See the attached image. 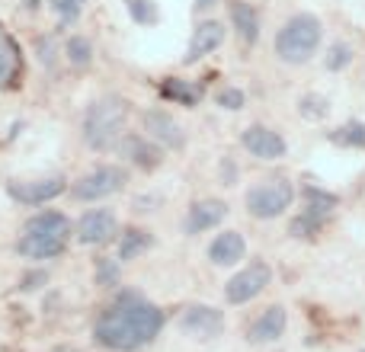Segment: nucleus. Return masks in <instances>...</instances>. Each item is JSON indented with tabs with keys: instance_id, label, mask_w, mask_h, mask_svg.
<instances>
[{
	"instance_id": "4468645a",
	"label": "nucleus",
	"mask_w": 365,
	"mask_h": 352,
	"mask_svg": "<svg viewBox=\"0 0 365 352\" xmlns=\"http://www.w3.org/2000/svg\"><path fill=\"white\" fill-rule=\"evenodd\" d=\"M122 151H125V157L132 160L135 167H141V170H158L160 160H164L160 145L154 138H148V135H125V138H122Z\"/></svg>"
},
{
	"instance_id": "1a4fd4ad",
	"label": "nucleus",
	"mask_w": 365,
	"mask_h": 352,
	"mask_svg": "<svg viewBox=\"0 0 365 352\" xmlns=\"http://www.w3.org/2000/svg\"><path fill=\"white\" fill-rule=\"evenodd\" d=\"M240 145L259 160H282L289 154V145L285 138L276 132V128H266V125H250L240 132Z\"/></svg>"
},
{
	"instance_id": "aec40b11",
	"label": "nucleus",
	"mask_w": 365,
	"mask_h": 352,
	"mask_svg": "<svg viewBox=\"0 0 365 352\" xmlns=\"http://www.w3.org/2000/svg\"><path fill=\"white\" fill-rule=\"evenodd\" d=\"M154 247V237L151 231H145V227H125L122 231V240H119V259L125 263V259H135L141 257V253H148Z\"/></svg>"
},
{
	"instance_id": "a878e982",
	"label": "nucleus",
	"mask_w": 365,
	"mask_h": 352,
	"mask_svg": "<svg viewBox=\"0 0 365 352\" xmlns=\"http://www.w3.org/2000/svg\"><path fill=\"white\" fill-rule=\"evenodd\" d=\"M298 109H302L304 119H324V115L330 113V103L324 100V96H317V93H308V96H302Z\"/></svg>"
},
{
	"instance_id": "c85d7f7f",
	"label": "nucleus",
	"mask_w": 365,
	"mask_h": 352,
	"mask_svg": "<svg viewBox=\"0 0 365 352\" xmlns=\"http://www.w3.org/2000/svg\"><path fill=\"white\" fill-rule=\"evenodd\" d=\"M349 61H353V48H349L346 42H336L334 48L327 51V61L324 64H327V71H343Z\"/></svg>"
},
{
	"instance_id": "72a5a7b5",
	"label": "nucleus",
	"mask_w": 365,
	"mask_h": 352,
	"mask_svg": "<svg viewBox=\"0 0 365 352\" xmlns=\"http://www.w3.org/2000/svg\"><path fill=\"white\" fill-rule=\"evenodd\" d=\"M45 279H48L45 272H29V276L19 282V289H23V291H36L38 285H45Z\"/></svg>"
},
{
	"instance_id": "4be33fe9",
	"label": "nucleus",
	"mask_w": 365,
	"mask_h": 352,
	"mask_svg": "<svg viewBox=\"0 0 365 352\" xmlns=\"http://www.w3.org/2000/svg\"><path fill=\"white\" fill-rule=\"evenodd\" d=\"M160 93H164L167 100H177L180 106H195V103L202 100V90L189 87V83H182V81H164L160 83Z\"/></svg>"
},
{
	"instance_id": "dca6fc26",
	"label": "nucleus",
	"mask_w": 365,
	"mask_h": 352,
	"mask_svg": "<svg viewBox=\"0 0 365 352\" xmlns=\"http://www.w3.org/2000/svg\"><path fill=\"white\" fill-rule=\"evenodd\" d=\"M285 323H289L285 308H282V304H272V308H266L263 314L250 323L247 340H250V343H272V340H279V336L285 333Z\"/></svg>"
},
{
	"instance_id": "473e14b6",
	"label": "nucleus",
	"mask_w": 365,
	"mask_h": 352,
	"mask_svg": "<svg viewBox=\"0 0 365 352\" xmlns=\"http://www.w3.org/2000/svg\"><path fill=\"white\" fill-rule=\"evenodd\" d=\"M38 61L45 64V68H51L55 64V38H38Z\"/></svg>"
},
{
	"instance_id": "f03ea898",
	"label": "nucleus",
	"mask_w": 365,
	"mask_h": 352,
	"mask_svg": "<svg viewBox=\"0 0 365 352\" xmlns=\"http://www.w3.org/2000/svg\"><path fill=\"white\" fill-rule=\"evenodd\" d=\"M125 119L128 106L122 96H100L90 103L87 115H83V141L93 151H113L122 138H125Z\"/></svg>"
},
{
	"instance_id": "2eb2a0df",
	"label": "nucleus",
	"mask_w": 365,
	"mask_h": 352,
	"mask_svg": "<svg viewBox=\"0 0 365 352\" xmlns=\"http://www.w3.org/2000/svg\"><path fill=\"white\" fill-rule=\"evenodd\" d=\"M227 214V205L221 199H202V202H192L186 214V234H202V231H212L225 221Z\"/></svg>"
},
{
	"instance_id": "5701e85b",
	"label": "nucleus",
	"mask_w": 365,
	"mask_h": 352,
	"mask_svg": "<svg viewBox=\"0 0 365 352\" xmlns=\"http://www.w3.org/2000/svg\"><path fill=\"white\" fill-rule=\"evenodd\" d=\"M64 55H68L71 68H87V64L93 61V45L83 36H71L68 45H64Z\"/></svg>"
},
{
	"instance_id": "7ed1b4c3",
	"label": "nucleus",
	"mask_w": 365,
	"mask_h": 352,
	"mask_svg": "<svg viewBox=\"0 0 365 352\" xmlns=\"http://www.w3.org/2000/svg\"><path fill=\"white\" fill-rule=\"evenodd\" d=\"M321 19L311 16V13H295L289 23L279 29L276 36V55L282 58L285 64H304L311 61V55L321 45Z\"/></svg>"
},
{
	"instance_id": "a211bd4d",
	"label": "nucleus",
	"mask_w": 365,
	"mask_h": 352,
	"mask_svg": "<svg viewBox=\"0 0 365 352\" xmlns=\"http://www.w3.org/2000/svg\"><path fill=\"white\" fill-rule=\"evenodd\" d=\"M231 23L237 29L240 42L253 45L259 38V13L250 4H244V0H231Z\"/></svg>"
},
{
	"instance_id": "6e6552de",
	"label": "nucleus",
	"mask_w": 365,
	"mask_h": 352,
	"mask_svg": "<svg viewBox=\"0 0 365 352\" xmlns=\"http://www.w3.org/2000/svg\"><path fill=\"white\" fill-rule=\"evenodd\" d=\"M225 311L212 308V304H192V308H186L180 327L182 333L195 336V340H215L218 333H225Z\"/></svg>"
},
{
	"instance_id": "9b49d317",
	"label": "nucleus",
	"mask_w": 365,
	"mask_h": 352,
	"mask_svg": "<svg viewBox=\"0 0 365 352\" xmlns=\"http://www.w3.org/2000/svg\"><path fill=\"white\" fill-rule=\"evenodd\" d=\"M141 125H145L148 138H154L160 147H182L186 145V132L173 115L160 113V109H151V113L141 115Z\"/></svg>"
},
{
	"instance_id": "2f4dec72",
	"label": "nucleus",
	"mask_w": 365,
	"mask_h": 352,
	"mask_svg": "<svg viewBox=\"0 0 365 352\" xmlns=\"http://www.w3.org/2000/svg\"><path fill=\"white\" fill-rule=\"evenodd\" d=\"M115 276H119V263H115V259H100V263H96V282L115 285Z\"/></svg>"
},
{
	"instance_id": "412c9836",
	"label": "nucleus",
	"mask_w": 365,
	"mask_h": 352,
	"mask_svg": "<svg viewBox=\"0 0 365 352\" xmlns=\"http://www.w3.org/2000/svg\"><path fill=\"white\" fill-rule=\"evenodd\" d=\"M16 71H19V48H16V42L0 29V87H6V83L16 77Z\"/></svg>"
},
{
	"instance_id": "c9c22d12",
	"label": "nucleus",
	"mask_w": 365,
	"mask_h": 352,
	"mask_svg": "<svg viewBox=\"0 0 365 352\" xmlns=\"http://www.w3.org/2000/svg\"><path fill=\"white\" fill-rule=\"evenodd\" d=\"M51 352H77V349H71V346H61V349H51Z\"/></svg>"
},
{
	"instance_id": "c756f323",
	"label": "nucleus",
	"mask_w": 365,
	"mask_h": 352,
	"mask_svg": "<svg viewBox=\"0 0 365 352\" xmlns=\"http://www.w3.org/2000/svg\"><path fill=\"white\" fill-rule=\"evenodd\" d=\"M317 224H321V218H317V214H311V212H304L302 218L292 221V234H295V237H311V234L317 231Z\"/></svg>"
},
{
	"instance_id": "0eeeda50",
	"label": "nucleus",
	"mask_w": 365,
	"mask_h": 352,
	"mask_svg": "<svg viewBox=\"0 0 365 352\" xmlns=\"http://www.w3.org/2000/svg\"><path fill=\"white\" fill-rule=\"evenodd\" d=\"M68 189V182L61 180V176H42V180H13L6 182V192L13 195L16 202H23V205H45V202L58 199V195Z\"/></svg>"
},
{
	"instance_id": "9d476101",
	"label": "nucleus",
	"mask_w": 365,
	"mask_h": 352,
	"mask_svg": "<svg viewBox=\"0 0 365 352\" xmlns=\"http://www.w3.org/2000/svg\"><path fill=\"white\" fill-rule=\"evenodd\" d=\"M119 231V221H115L113 208H90L81 221H77V240L87 247L96 244H109Z\"/></svg>"
},
{
	"instance_id": "cd10ccee",
	"label": "nucleus",
	"mask_w": 365,
	"mask_h": 352,
	"mask_svg": "<svg viewBox=\"0 0 365 352\" xmlns=\"http://www.w3.org/2000/svg\"><path fill=\"white\" fill-rule=\"evenodd\" d=\"M48 6L58 13V23L61 26H71L81 16V0H48Z\"/></svg>"
},
{
	"instance_id": "f257e3e1",
	"label": "nucleus",
	"mask_w": 365,
	"mask_h": 352,
	"mask_svg": "<svg viewBox=\"0 0 365 352\" xmlns=\"http://www.w3.org/2000/svg\"><path fill=\"white\" fill-rule=\"evenodd\" d=\"M164 330L160 308L141 301L138 295H122L119 304L106 308L93 327L96 343H103L113 352H135L154 340Z\"/></svg>"
},
{
	"instance_id": "423d86ee",
	"label": "nucleus",
	"mask_w": 365,
	"mask_h": 352,
	"mask_svg": "<svg viewBox=\"0 0 365 352\" xmlns=\"http://www.w3.org/2000/svg\"><path fill=\"white\" fill-rule=\"evenodd\" d=\"M269 282H272V269L263 263V259H253L247 269H240L237 276L225 285V298L231 304H247L257 295H263Z\"/></svg>"
},
{
	"instance_id": "6ab92c4d",
	"label": "nucleus",
	"mask_w": 365,
	"mask_h": 352,
	"mask_svg": "<svg viewBox=\"0 0 365 352\" xmlns=\"http://www.w3.org/2000/svg\"><path fill=\"white\" fill-rule=\"evenodd\" d=\"M23 231H32V234H55V237H71V221L64 218L61 212H51V208H45V212L32 214V218L26 221Z\"/></svg>"
},
{
	"instance_id": "ddd939ff",
	"label": "nucleus",
	"mask_w": 365,
	"mask_h": 352,
	"mask_svg": "<svg viewBox=\"0 0 365 352\" xmlns=\"http://www.w3.org/2000/svg\"><path fill=\"white\" fill-rule=\"evenodd\" d=\"M64 247H68V237H55V234H32L23 231V237L16 240V253L26 259H51L61 257Z\"/></svg>"
},
{
	"instance_id": "b1692460",
	"label": "nucleus",
	"mask_w": 365,
	"mask_h": 352,
	"mask_svg": "<svg viewBox=\"0 0 365 352\" xmlns=\"http://www.w3.org/2000/svg\"><path fill=\"white\" fill-rule=\"evenodd\" d=\"M125 6H128V16H132L138 26H154L160 19L154 0H125Z\"/></svg>"
},
{
	"instance_id": "39448f33",
	"label": "nucleus",
	"mask_w": 365,
	"mask_h": 352,
	"mask_svg": "<svg viewBox=\"0 0 365 352\" xmlns=\"http://www.w3.org/2000/svg\"><path fill=\"white\" fill-rule=\"evenodd\" d=\"M125 182H128V173L122 167H96V170L83 173L81 180L71 182V195L77 202H100L106 195L122 192Z\"/></svg>"
},
{
	"instance_id": "e433bc0d",
	"label": "nucleus",
	"mask_w": 365,
	"mask_h": 352,
	"mask_svg": "<svg viewBox=\"0 0 365 352\" xmlns=\"http://www.w3.org/2000/svg\"><path fill=\"white\" fill-rule=\"evenodd\" d=\"M81 4H83V0H81Z\"/></svg>"
},
{
	"instance_id": "f3484780",
	"label": "nucleus",
	"mask_w": 365,
	"mask_h": 352,
	"mask_svg": "<svg viewBox=\"0 0 365 352\" xmlns=\"http://www.w3.org/2000/svg\"><path fill=\"white\" fill-rule=\"evenodd\" d=\"M244 257H247V240L240 231L218 234V237L212 240V247H208V259H212L215 266H237Z\"/></svg>"
},
{
	"instance_id": "7c9ffc66",
	"label": "nucleus",
	"mask_w": 365,
	"mask_h": 352,
	"mask_svg": "<svg viewBox=\"0 0 365 352\" xmlns=\"http://www.w3.org/2000/svg\"><path fill=\"white\" fill-rule=\"evenodd\" d=\"M244 103H247V96H244V90H237V87H225L218 93L221 109H244Z\"/></svg>"
},
{
	"instance_id": "f8f14e48",
	"label": "nucleus",
	"mask_w": 365,
	"mask_h": 352,
	"mask_svg": "<svg viewBox=\"0 0 365 352\" xmlns=\"http://www.w3.org/2000/svg\"><path fill=\"white\" fill-rule=\"evenodd\" d=\"M221 42H225V26H221L218 19H205V23H199V26H195V32H192V42H189L182 64L202 61V58L212 55Z\"/></svg>"
},
{
	"instance_id": "20e7f679",
	"label": "nucleus",
	"mask_w": 365,
	"mask_h": 352,
	"mask_svg": "<svg viewBox=\"0 0 365 352\" xmlns=\"http://www.w3.org/2000/svg\"><path fill=\"white\" fill-rule=\"evenodd\" d=\"M292 199H295V189H292L289 180H282V176L279 180H263L259 186H253L247 192V212L259 221H272L292 205Z\"/></svg>"
},
{
	"instance_id": "bb28decb",
	"label": "nucleus",
	"mask_w": 365,
	"mask_h": 352,
	"mask_svg": "<svg viewBox=\"0 0 365 352\" xmlns=\"http://www.w3.org/2000/svg\"><path fill=\"white\" fill-rule=\"evenodd\" d=\"M330 138H334L336 145L365 147V125H359V122H353V125H346V128H340V132H334Z\"/></svg>"
},
{
	"instance_id": "393cba45",
	"label": "nucleus",
	"mask_w": 365,
	"mask_h": 352,
	"mask_svg": "<svg viewBox=\"0 0 365 352\" xmlns=\"http://www.w3.org/2000/svg\"><path fill=\"white\" fill-rule=\"evenodd\" d=\"M304 199H308V212L311 214H327L330 208H336V195H330V192H324V189H314V186H308L304 189Z\"/></svg>"
},
{
	"instance_id": "f704fd0d",
	"label": "nucleus",
	"mask_w": 365,
	"mask_h": 352,
	"mask_svg": "<svg viewBox=\"0 0 365 352\" xmlns=\"http://www.w3.org/2000/svg\"><path fill=\"white\" fill-rule=\"evenodd\" d=\"M195 6H199V10H208V6H215V0H195Z\"/></svg>"
}]
</instances>
